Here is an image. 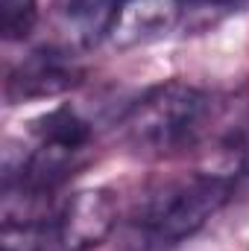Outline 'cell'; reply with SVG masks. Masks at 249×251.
Returning <instances> with one entry per match:
<instances>
[{
	"label": "cell",
	"instance_id": "6da1fadb",
	"mask_svg": "<svg viewBox=\"0 0 249 251\" xmlns=\"http://www.w3.org/2000/svg\"><path fill=\"white\" fill-rule=\"evenodd\" d=\"M214 117V100L179 79L161 82L138 97L124 114V134L144 155H179L205 134Z\"/></svg>",
	"mask_w": 249,
	"mask_h": 251
},
{
	"label": "cell",
	"instance_id": "7a4b0ae2",
	"mask_svg": "<svg viewBox=\"0 0 249 251\" xmlns=\"http://www.w3.org/2000/svg\"><path fill=\"white\" fill-rule=\"evenodd\" d=\"M235 193L232 173H193L164 181L135 210V225L153 246H176L217 216Z\"/></svg>",
	"mask_w": 249,
	"mask_h": 251
},
{
	"label": "cell",
	"instance_id": "3957f363",
	"mask_svg": "<svg viewBox=\"0 0 249 251\" xmlns=\"http://www.w3.org/2000/svg\"><path fill=\"white\" fill-rule=\"evenodd\" d=\"M85 67L73 56L67 44H47L24 56L6 76V102H30V100H53L82 85Z\"/></svg>",
	"mask_w": 249,
	"mask_h": 251
},
{
	"label": "cell",
	"instance_id": "277c9868",
	"mask_svg": "<svg viewBox=\"0 0 249 251\" xmlns=\"http://www.w3.org/2000/svg\"><path fill=\"white\" fill-rule=\"evenodd\" d=\"M118 225V204L103 187H85L67 196L53 219V240L62 251H91L103 246Z\"/></svg>",
	"mask_w": 249,
	"mask_h": 251
},
{
	"label": "cell",
	"instance_id": "5b68a950",
	"mask_svg": "<svg viewBox=\"0 0 249 251\" xmlns=\"http://www.w3.org/2000/svg\"><path fill=\"white\" fill-rule=\"evenodd\" d=\"M182 21L185 9L179 0H124L106 38L118 50H132L167 38Z\"/></svg>",
	"mask_w": 249,
	"mask_h": 251
},
{
	"label": "cell",
	"instance_id": "8992f818",
	"mask_svg": "<svg viewBox=\"0 0 249 251\" xmlns=\"http://www.w3.org/2000/svg\"><path fill=\"white\" fill-rule=\"evenodd\" d=\"M124 0H56V24L67 47H91L109 35V26Z\"/></svg>",
	"mask_w": 249,
	"mask_h": 251
},
{
	"label": "cell",
	"instance_id": "52a82bcc",
	"mask_svg": "<svg viewBox=\"0 0 249 251\" xmlns=\"http://www.w3.org/2000/svg\"><path fill=\"white\" fill-rule=\"evenodd\" d=\"M32 134H35V143H41V146L79 155L91 143L94 128L73 105H56L53 111L41 114L32 123Z\"/></svg>",
	"mask_w": 249,
	"mask_h": 251
},
{
	"label": "cell",
	"instance_id": "ba28073f",
	"mask_svg": "<svg viewBox=\"0 0 249 251\" xmlns=\"http://www.w3.org/2000/svg\"><path fill=\"white\" fill-rule=\"evenodd\" d=\"M38 21V0H0V32L6 41H24Z\"/></svg>",
	"mask_w": 249,
	"mask_h": 251
},
{
	"label": "cell",
	"instance_id": "9c48e42d",
	"mask_svg": "<svg viewBox=\"0 0 249 251\" xmlns=\"http://www.w3.org/2000/svg\"><path fill=\"white\" fill-rule=\"evenodd\" d=\"M179 3L187 18V15H202V12H226V9L238 6L241 0H179Z\"/></svg>",
	"mask_w": 249,
	"mask_h": 251
}]
</instances>
